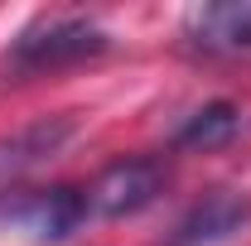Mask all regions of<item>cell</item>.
<instances>
[{
  "instance_id": "obj_2",
  "label": "cell",
  "mask_w": 251,
  "mask_h": 246,
  "mask_svg": "<svg viewBox=\"0 0 251 246\" xmlns=\"http://www.w3.org/2000/svg\"><path fill=\"white\" fill-rule=\"evenodd\" d=\"M106 29L97 20H82V15H63V20H39L15 39L10 49V63L25 68V73H49V68H68V63H82L106 53Z\"/></svg>"
},
{
  "instance_id": "obj_1",
  "label": "cell",
  "mask_w": 251,
  "mask_h": 246,
  "mask_svg": "<svg viewBox=\"0 0 251 246\" xmlns=\"http://www.w3.org/2000/svg\"><path fill=\"white\" fill-rule=\"evenodd\" d=\"M87 222V193L73 184L53 188H15L0 198V227L34 246H58Z\"/></svg>"
},
{
  "instance_id": "obj_7",
  "label": "cell",
  "mask_w": 251,
  "mask_h": 246,
  "mask_svg": "<svg viewBox=\"0 0 251 246\" xmlns=\"http://www.w3.org/2000/svg\"><path fill=\"white\" fill-rule=\"evenodd\" d=\"M242 130V111L232 106V101H208V106H198L184 125H179V135H174V145L179 150H222V145H232V135Z\"/></svg>"
},
{
  "instance_id": "obj_5",
  "label": "cell",
  "mask_w": 251,
  "mask_h": 246,
  "mask_svg": "<svg viewBox=\"0 0 251 246\" xmlns=\"http://www.w3.org/2000/svg\"><path fill=\"white\" fill-rule=\"evenodd\" d=\"M68 140H73V121H68V116L34 121V125H25V130H15V135H5V140H0V198L15 193L20 179L29 174L34 164L53 159Z\"/></svg>"
},
{
  "instance_id": "obj_4",
  "label": "cell",
  "mask_w": 251,
  "mask_h": 246,
  "mask_svg": "<svg viewBox=\"0 0 251 246\" xmlns=\"http://www.w3.org/2000/svg\"><path fill=\"white\" fill-rule=\"evenodd\" d=\"M251 222V193L247 188H208L174 227L169 246H218V242H232L237 232H247Z\"/></svg>"
},
{
  "instance_id": "obj_3",
  "label": "cell",
  "mask_w": 251,
  "mask_h": 246,
  "mask_svg": "<svg viewBox=\"0 0 251 246\" xmlns=\"http://www.w3.org/2000/svg\"><path fill=\"white\" fill-rule=\"evenodd\" d=\"M82 193H87V217H111V222L116 217H135L164 193V164H159L155 154L116 159Z\"/></svg>"
},
{
  "instance_id": "obj_6",
  "label": "cell",
  "mask_w": 251,
  "mask_h": 246,
  "mask_svg": "<svg viewBox=\"0 0 251 246\" xmlns=\"http://www.w3.org/2000/svg\"><path fill=\"white\" fill-rule=\"evenodd\" d=\"M184 34L208 53L251 49V0H208L184 15Z\"/></svg>"
}]
</instances>
